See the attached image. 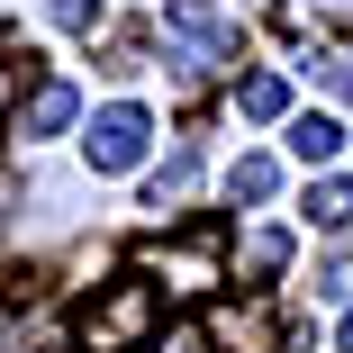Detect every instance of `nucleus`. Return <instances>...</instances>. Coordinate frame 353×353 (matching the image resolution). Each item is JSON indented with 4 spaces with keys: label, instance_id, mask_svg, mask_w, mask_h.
<instances>
[{
    "label": "nucleus",
    "instance_id": "nucleus-16",
    "mask_svg": "<svg viewBox=\"0 0 353 353\" xmlns=\"http://www.w3.org/2000/svg\"><path fill=\"white\" fill-rule=\"evenodd\" d=\"M344 353H353V308H344Z\"/></svg>",
    "mask_w": 353,
    "mask_h": 353
},
{
    "label": "nucleus",
    "instance_id": "nucleus-7",
    "mask_svg": "<svg viewBox=\"0 0 353 353\" xmlns=\"http://www.w3.org/2000/svg\"><path fill=\"white\" fill-rule=\"evenodd\" d=\"M335 145H344V127H335L326 109H308V118H290V154H299V163H335Z\"/></svg>",
    "mask_w": 353,
    "mask_h": 353
},
{
    "label": "nucleus",
    "instance_id": "nucleus-17",
    "mask_svg": "<svg viewBox=\"0 0 353 353\" xmlns=\"http://www.w3.org/2000/svg\"><path fill=\"white\" fill-rule=\"evenodd\" d=\"M0 208H10V172H0Z\"/></svg>",
    "mask_w": 353,
    "mask_h": 353
},
{
    "label": "nucleus",
    "instance_id": "nucleus-5",
    "mask_svg": "<svg viewBox=\"0 0 353 353\" xmlns=\"http://www.w3.org/2000/svg\"><path fill=\"white\" fill-rule=\"evenodd\" d=\"M218 263H227V254H218V236H208V227L154 254V272L172 281V290H181V299H208V290H218Z\"/></svg>",
    "mask_w": 353,
    "mask_h": 353
},
{
    "label": "nucleus",
    "instance_id": "nucleus-1",
    "mask_svg": "<svg viewBox=\"0 0 353 353\" xmlns=\"http://www.w3.org/2000/svg\"><path fill=\"white\" fill-rule=\"evenodd\" d=\"M154 326H163V290L145 272H127V281H109V290L82 308V353H154Z\"/></svg>",
    "mask_w": 353,
    "mask_h": 353
},
{
    "label": "nucleus",
    "instance_id": "nucleus-3",
    "mask_svg": "<svg viewBox=\"0 0 353 353\" xmlns=\"http://www.w3.org/2000/svg\"><path fill=\"white\" fill-rule=\"evenodd\" d=\"M163 37H172V63H181V73H218V63H236V28L208 19L199 0H181V10L163 19Z\"/></svg>",
    "mask_w": 353,
    "mask_h": 353
},
{
    "label": "nucleus",
    "instance_id": "nucleus-10",
    "mask_svg": "<svg viewBox=\"0 0 353 353\" xmlns=\"http://www.w3.org/2000/svg\"><path fill=\"white\" fill-rule=\"evenodd\" d=\"M272 190H281V163H272V154H236V172H227V199L245 208V199H272Z\"/></svg>",
    "mask_w": 353,
    "mask_h": 353
},
{
    "label": "nucleus",
    "instance_id": "nucleus-15",
    "mask_svg": "<svg viewBox=\"0 0 353 353\" xmlns=\"http://www.w3.org/2000/svg\"><path fill=\"white\" fill-rule=\"evenodd\" d=\"M10 100H19V63H0V118H10Z\"/></svg>",
    "mask_w": 353,
    "mask_h": 353
},
{
    "label": "nucleus",
    "instance_id": "nucleus-9",
    "mask_svg": "<svg viewBox=\"0 0 353 353\" xmlns=\"http://www.w3.org/2000/svg\"><path fill=\"white\" fill-rule=\"evenodd\" d=\"M190 190H199V163H190V154H172V163L154 172V190H145V208H154V218H172V208H181Z\"/></svg>",
    "mask_w": 353,
    "mask_h": 353
},
{
    "label": "nucleus",
    "instance_id": "nucleus-12",
    "mask_svg": "<svg viewBox=\"0 0 353 353\" xmlns=\"http://www.w3.org/2000/svg\"><path fill=\"white\" fill-rule=\"evenodd\" d=\"M281 263H290V236H281V227H254L245 236V272H281Z\"/></svg>",
    "mask_w": 353,
    "mask_h": 353
},
{
    "label": "nucleus",
    "instance_id": "nucleus-6",
    "mask_svg": "<svg viewBox=\"0 0 353 353\" xmlns=\"http://www.w3.org/2000/svg\"><path fill=\"white\" fill-rule=\"evenodd\" d=\"M73 118H82V91H73V82H37V91H28V118H19V127H28V136H63Z\"/></svg>",
    "mask_w": 353,
    "mask_h": 353
},
{
    "label": "nucleus",
    "instance_id": "nucleus-8",
    "mask_svg": "<svg viewBox=\"0 0 353 353\" xmlns=\"http://www.w3.org/2000/svg\"><path fill=\"white\" fill-rule=\"evenodd\" d=\"M308 227H326V236H344V227H353V181H335V172H326V181H308Z\"/></svg>",
    "mask_w": 353,
    "mask_h": 353
},
{
    "label": "nucleus",
    "instance_id": "nucleus-4",
    "mask_svg": "<svg viewBox=\"0 0 353 353\" xmlns=\"http://www.w3.org/2000/svg\"><path fill=\"white\" fill-rule=\"evenodd\" d=\"M208 344L218 353H281V317L263 299H218L208 308Z\"/></svg>",
    "mask_w": 353,
    "mask_h": 353
},
{
    "label": "nucleus",
    "instance_id": "nucleus-2",
    "mask_svg": "<svg viewBox=\"0 0 353 353\" xmlns=\"http://www.w3.org/2000/svg\"><path fill=\"white\" fill-rule=\"evenodd\" d=\"M145 136H154V118L136 109V100H118V109L91 118L82 154H91V172H136V163H145Z\"/></svg>",
    "mask_w": 353,
    "mask_h": 353
},
{
    "label": "nucleus",
    "instance_id": "nucleus-13",
    "mask_svg": "<svg viewBox=\"0 0 353 353\" xmlns=\"http://www.w3.org/2000/svg\"><path fill=\"white\" fill-rule=\"evenodd\" d=\"M317 73H326V91H335V100H353V46H335Z\"/></svg>",
    "mask_w": 353,
    "mask_h": 353
},
{
    "label": "nucleus",
    "instance_id": "nucleus-14",
    "mask_svg": "<svg viewBox=\"0 0 353 353\" xmlns=\"http://www.w3.org/2000/svg\"><path fill=\"white\" fill-rule=\"evenodd\" d=\"M54 19L63 28H100V0H54Z\"/></svg>",
    "mask_w": 353,
    "mask_h": 353
},
{
    "label": "nucleus",
    "instance_id": "nucleus-11",
    "mask_svg": "<svg viewBox=\"0 0 353 353\" xmlns=\"http://www.w3.org/2000/svg\"><path fill=\"white\" fill-rule=\"evenodd\" d=\"M236 109L245 118H281V109H290V82H281V73H254V82H236Z\"/></svg>",
    "mask_w": 353,
    "mask_h": 353
}]
</instances>
